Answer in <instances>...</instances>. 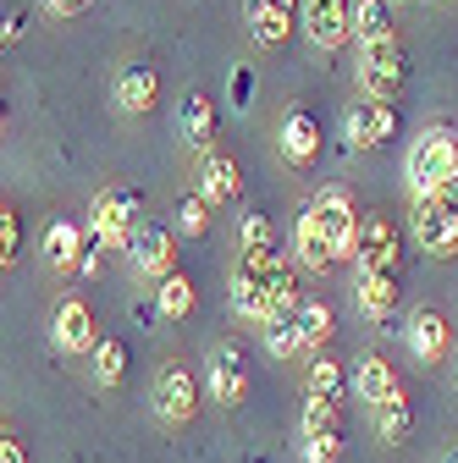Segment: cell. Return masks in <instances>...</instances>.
Segmentation results:
<instances>
[{
  "label": "cell",
  "instance_id": "obj_18",
  "mask_svg": "<svg viewBox=\"0 0 458 463\" xmlns=\"http://www.w3.org/2000/svg\"><path fill=\"white\" fill-rule=\"evenodd\" d=\"M155 99H160V72H155L149 61H128V67L117 72V105H122L128 116H149Z\"/></svg>",
  "mask_w": 458,
  "mask_h": 463
},
{
  "label": "cell",
  "instance_id": "obj_15",
  "mask_svg": "<svg viewBox=\"0 0 458 463\" xmlns=\"http://www.w3.org/2000/svg\"><path fill=\"white\" fill-rule=\"evenodd\" d=\"M354 260H359V270H386V265H397V226H392L386 215H359Z\"/></svg>",
  "mask_w": 458,
  "mask_h": 463
},
{
  "label": "cell",
  "instance_id": "obj_42",
  "mask_svg": "<svg viewBox=\"0 0 458 463\" xmlns=\"http://www.w3.org/2000/svg\"><path fill=\"white\" fill-rule=\"evenodd\" d=\"M447 463H458V452H453V458H447Z\"/></svg>",
  "mask_w": 458,
  "mask_h": 463
},
{
  "label": "cell",
  "instance_id": "obj_21",
  "mask_svg": "<svg viewBox=\"0 0 458 463\" xmlns=\"http://www.w3.org/2000/svg\"><path fill=\"white\" fill-rule=\"evenodd\" d=\"M281 155H288L293 165H310L320 155V128H315V116L304 105H293L288 116H281Z\"/></svg>",
  "mask_w": 458,
  "mask_h": 463
},
{
  "label": "cell",
  "instance_id": "obj_29",
  "mask_svg": "<svg viewBox=\"0 0 458 463\" xmlns=\"http://www.w3.org/2000/svg\"><path fill=\"white\" fill-rule=\"evenodd\" d=\"M89 359H94V381L100 386H122V375H128V347L117 336H100L89 347Z\"/></svg>",
  "mask_w": 458,
  "mask_h": 463
},
{
  "label": "cell",
  "instance_id": "obj_13",
  "mask_svg": "<svg viewBox=\"0 0 458 463\" xmlns=\"http://www.w3.org/2000/svg\"><path fill=\"white\" fill-rule=\"evenodd\" d=\"M128 260H133V270H144V276H171V265H177V243H171V232L166 226H155V221H138L133 226V238H128V249H122Z\"/></svg>",
  "mask_w": 458,
  "mask_h": 463
},
{
  "label": "cell",
  "instance_id": "obj_33",
  "mask_svg": "<svg viewBox=\"0 0 458 463\" xmlns=\"http://www.w3.org/2000/svg\"><path fill=\"white\" fill-rule=\"evenodd\" d=\"M299 463H342V430H331V436H310L304 452H299Z\"/></svg>",
  "mask_w": 458,
  "mask_h": 463
},
{
  "label": "cell",
  "instance_id": "obj_12",
  "mask_svg": "<svg viewBox=\"0 0 458 463\" xmlns=\"http://www.w3.org/2000/svg\"><path fill=\"white\" fill-rule=\"evenodd\" d=\"M397 128V105H381V99H354L348 110H342V138H348V149H376L386 144Z\"/></svg>",
  "mask_w": 458,
  "mask_h": 463
},
{
  "label": "cell",
  "instance_id": "obj_41",
  "mask_svg": "<svg viewBox=\"0 0 458 463\" xmlns=\"http://www.w3.org/2000/svg\"><path fill=\"white\" fill-rule=\"evenodd\" d=\"M0 55H6V33H0Z\"/></svg>",
  "mask_w": 458,
  "mask_h": 463
},
{
  "label": "cell",
  "instance_id": "obj_39",
  "mask_svg": "<svg viewBox=\"0 0 458 463\" xmlns=\"http://www.w3.org/2000/svg\"><path fill=\"white\" fill-rule=\"evenodd\" d=\"M44 6L55 12V17H78V12H89L94 0H44Z\"/></svg>",
  "mask_w": 458,
  "mask_h": 463
},
{
  "label": "cell",
  "instance_id": "obj_20",
  "mask_svg": "<svg viewBox=\"0 0 458 463\" xmlns=\"http://www.w3.org/2000/svg\"><path fill=\"white\" fill-rule=\"evenodd\" d=\"M39 254H44L50 270H78V260H83V226L78 221H50L44 238H39Z\"/></svg>",
  "mask_w": 458,
  "mask_h": 463
},
{
  "label": "cell",
  "instance_id": "obj_16",
  "mask_svg": "<svg viewBox=\"0 0 458 463\" xmlns=\"http://www.w3.org/2000/svg\"><path fill=\"white\" fill-rule=\"evenodd\" d=\"M293 265H299V270H315V276L337 265V249L326 243V232H320V221H315L310 204H304L299 221H293Z\"/></svg>",
  "mask_w": 458,
  "mask_h": 463
},
{
  "label": "cell",
  "instance_id": "obj_37",
  "mask_svg": "<svg viewBox=\"0 0 458 463\" xmlns=\"http://www.w3.org/2000/svg\"><path fill=\"white\" fill-rule=\"evenodd\" d=\"M249 99H254V72H249V67H233V105L243 110Z\"/></svg>",
  "mask_w": 458,
  "mask_h": 463
},
{
  "label": "cell",
  "instance_id": "obj_23",
  "mask_svg": "<svg viewBox=\"0 0 458 463\" xmlns=\"http://www.w3.org/2000/svg\"><path fill=\"white\" fill-rule=\"evenodd\" d=\"M348 23H354V39H359V44L397 39V6H392V0H354V6H348Z\"/></svg>",
  "mask_w": 458,
  "mask_h": 463
},
{
  "label": "cell",
  "instance_id": "obj_19",
  "mask_svg": "<svg viewBox=\"0 0 458 463\" xmlns=\"http://www.w3.org/2000/svg\"><path fill=\"white\" fill-rule=\"evenodd\" d=\"M238 194H243L238 160H233V155H221V149H210V155L199 160V199H205V204H233Z\"/></svg>",
  "mask_w": 458,
  "mask_h": 463
},
{
  "label": "cell",
  "instance_id": "obj_28",
  "mask_svg": "<svg viewBox=\"0 0 458 463\" xmlns=\"http://www.w3.org/2000/svg\"><path fill=\"white\" fill-rule=\"evenodd\" d=\"M409 425H415V414H409V392H397V397H386L381 409H376V436H381L386 447H397V441H409Z\"/></svg>",
  "mask_w": 458,
  "mask_h": 463
},
{
  "label": "cell",
  "instance_id": "obj_35",
  "mask_svg": "<svg viewBox=\"0 0 458 463\" xmlns=\"http://www.w3.org/2000/svg\"><path fill=\"white\" fill-rule=\"evenodd\" d=\"M17 249H23V226H17V215L6 204H0V265H12Z\"/></svg>",
  "mask_w": 458,
  "mask_h": 463
},
{
  "label": "cell",
  "instance_id": "obj_36",
  "mask_svg": "<svg viewBox=\"0 0 458 463\" xmlns=\"http://www.w3.org/2000/svg\"><path fill=\"white\" fill-rule=\"evenodd\" d=\"M105 254H110V249H105V243L94 238V232L83 226V260H78V270H89V276H94V270L105 265Z\"/></svg>",
  "mask_w": 458,
  "mask_h": 463
},
{
  "label": "cell",
  "instance_id": "obj_17",
  "mask_svg": "<svg viewBox=\"0 0 458 463\" xmlns=\"http://www.w3.org/2000/svg\"><path fill=\"white\" fill-rule=\"evenodd\" d=\"M409 347L420 364H436L442 354H453V326L442 309H415L409 315Z\"/></svg>",
  "mask_w": 458,
  "mask_h": 463
},
{
  "label": "cell",
  "instance_id": "obj_31",
  "mask_svg": "<svg viewBox=\"0 0 458 463\" xmlns=\"http://www.w3.org/2000/svg\"><path fill=\"white\" fill-rule=\"evenodd\" d=\"M299 430H304V441H310V436H331V430H342V402H337V397H304Z\"/></svg>",
  "mask_w": 458,
  "mask_h": 463
},
{
  "label": "cell",
  "instance_id": "obj_7",
  "mask_svg": "<svg viewBox=\"0 0 458 463\" xmlns=\"http://www.w3.org/2000/svg\"><path fill=\"white\" fill-rule=\"evenodd\" d=\"M149 409H155V420L160 425H188L194 420V409H199V386H194V375L183 370V364H160V375H155V392H149Z\"/></svg>",
  "mask_w": 458,
  "mask_h": 463
},
{
  "label": "cell",
  "instance_id": "obj_43",
  "mask_svg": "<svg viewBox=\"0 0 458 463\" xmlns=\"http://www.w3.org/2000/svg\"><path fill=\"white\" fill-rule=\"evenodd\" d=\"M0 276H6V265H0Z\"/></svg>",
  "mask_w": 458,
  "mask_h": 463
},
{
  "label": "cell",
  "instance_id": "obj_27",
  "mask_svg": "<svg viewBox=\"0 0 458 463\" xmlns=\"http://www.w3.org/2000/svg\"><path fill=\"white\" fill-rule=\"evenodd\" d=\"M293 309L299 304H281V309H271L260 326H265V347H271V354L276 359H293L299 354V320H293Z\"/></svg>",
  "mask_w": 458,
  "mask_h": 463
},
{
  "label": "cell",
  "instance_id": "obj_5",
  "mask_svg": "<svg viewBox=\"0 0 458 463\" xmlns=\"http://www.w3.org/2000/svg\"><path fill=\"white\" fill-rule=\"evenodd\" d=\"M249 386H254V354L243 342H215L210 347V370H205V392L221 402V409H238V402L249 397Z\"/></svg>",
  "mask_w": 458,
  "mask_h": 463
},
{
  "label": "cell",
  "instance_id": "obj_3",
  "mask_svg": "<svg viewBox=\"0 0 458 463\" xmlns=\"http://www.w3.org/2000/svg\"><path fill=\"white\" fill-rule=\"evenodd\" d=\"M359 83H365V99H381V105L404 99V89H409V50H404V39L359 44Z\"/></svg>",
  "mask_w": 458,
  "mask_h": 463
},
{
  "label": "cell",
  "instance_id": "obj_9",
  "mask_svg": "<svg viewBox=\"0 0 458 463\" xmlns=\"http://www.w3.org/2000/svg\"><path fill=\"white\" fill-rule=\"evenodd\" d=\"M397 293H404V270L386 265V270H359L354 276V304L370 326H392L397 315Z\"/></svg>",
  "mask_w": 458,
  "mask_h": 463
},
{
  "label": "cell",
  "instance_id": "obj_38",
  "mask_svg": "<svg viewBox=\"0 0 458 463\" xmlns=\"http://www.w3.org/2000/svg\"><path fill=\"white\" fill-rule=\"evenodd\" d=\"M0 463H28V447L12 430H0Z\"/></svg>",
  "mask_w": 458,
  "mask_h": 463
},
{
  "label": "cell",
  "instance_id": "obj_24",
  "mask_svg": "<svg viewBox=\"0 0 458 463\" xmlns=\"http://www.w3.org/2000/svg\"><path fill=\"white\" fill-rule=\"evenodd\" d=\"M177 128H183V144H194V149L210 155V133H215V105H210V94H183Z\"/></svg>",
  "mask_w": 458,
  "mask_h": 463
},
{
  "label": "cell",
  "instance_id": "obj_8",
  "mask_svg": "<svg viewBox=\"0 0 458 463\" xmlns=\"http://www.w3.org/2000/svg\"><path fill=\"white\" fill-rule=\"evenodd\" d=\"M310 210H315V221H320V232H326V243L337 249V260H342V254H354V232H359L354 194L342 188V183H331V188H320V194L310 199Z\"/></svg>",
  "mask_w": 458,
  "mask_h": 463
},
{
  "label": "cell",
  "instance_id": "obj_30",
  "mask_svg": "<svg viewBox=\"0 0 458 463\" xmlns=\"http://www.w3.org/2000/svg\"><path fill=\"white\" fill-rule=\"evenodd\" d=\"M155 304H160V315H166V320H188V315H194V281H188L183 270L160 276V293H155Z\"/></svg>",
  "mask_w": 458,
  "mask_h": 463
},
{
  "label": "cell",
  "instance_id": "obj_25",
  "mask_svg": "<svg viewBox=\"0 0 458 463\" xmlns=\"http://www.w3.org/2000/svg\"><path fill=\"white\" fill-rule=\"evenodd\" d=\"M293 320H299V354H304V347H326V342H331V331H337L331 304H320V298H299Z\"/></svg>",
  "mask_w": 458,
  "mask_h": 463
},
{
  "label": "cell",
  "instance_id": "obj_10",
  "mask_svg": "<svg viewBox=\"0 0 458 463\" xmlns=\"http://www.w3.org/2000/svg\"><path fill=\"white\" fill-rule=\"evenodd\" d=\"M299 23V0H243V28L260 50H281L293 39Z\"/></svg>",
  "mask_w": 458,
  "mask_h": 463
},
{
  "label": "cell",
  "instance_id": "obj_32",
  "mask_svg": "<svg viewBox=\"0 0 458 463\" xmlns=\"http://www.w3.org/2000/svg\"><path fill=\"white\" fill-rule=\"evenodd\" d=\"M271 243H276L271 221H265L260 210H249V215L238 221V249H243V254H271Z\"/></svg>",
  "mask_w": 458,
  "mask_h": 463
},
{
  "label": "cell",
  "instance_id": "obj_14",
  "mask_svg": "<svg viewBox=\"0 0 458 463\" xmlns=\"http://www.w3.org/2000/svg\"><path fill=\"white\" fill-rule=\"evenodd\" d=\"M50 342H55V354H89L100 342L94 336V309L83 298H62V309L50 320Z\"/></svg>",
  "mask_w": 458,
  "mask_h": 463
},
{
  "label": "cell",
  "instance_id": "obj_40",
  "mask_svg": "<svg viewBox=\"0 0 458 463\" xmlns=\"http://www.w3.org/2000/svg\"><path fill=\"white\" fill-rule=\"evenodd\" d=\"M0 138H6V105H0Z\"/></svg>",
  "mask_w": 458,
  "mask_h": 463
},
{
  "label": "cell",
  "instance_id": "obj_22",
  "mask_svg": "<svg viewBox=\"0 0 458 463\" xmlns=\"http://www.w3.org/2000/svg\"><path fill=\"white\" fill-rule=\"evenodd\" d=\"M404 386H397V370L381 359V354H370V359H359L354 364V397L359 402H370V409H381L386 397H397Z\"/></svg>",
  "mask_w": 458,
  "mask_h": 463
},
{
  "label": "cell",
  "instance_id": "obj_6",
  "mask_svg": "<svg viewBox=\"0 0 458 463\" xmlns=\"http://www.w3.org/2000/svg\"><path fill=\"white\" fill-rule=\"evenodd\" d=\"M133 226H138V194H128V188H100V194H94L89 232H94L105 249H128Z\"/></svg>",
  "mask_w": 458,
  "mask_h": 463
},
{
  "label": "cell",
  "instance_id": "obj_2",
  "mask_svg": "<svg viewBox=\"0 0 458 463\" xmlns=\"http://www.w3.org/2000/svg\"><path fill=\"white\" fill-rule=\"evenodd\" d=\"M404 171H409V194H415V199H425V194L458 183V138H453L447 128L420 133L415 149H409V165H404Z\"/></svg>",
  "mask_w": 458,
  "mask_h": 463
},
{
  "label": "cell",
  "instance_id": "obj_1",
  "mask_svg": "<svg viewBox=\"0 0 458 463\" xmlns=\"http://www.w3.org/2000/svg\"><path fill=\"white\" fill-rule=\"evenodd\" d=\"M299 265L281 260L276 249L271 254H238V270H233V309L243 320H265L271 309L281 304H299Z\"/></svg>",
  "mask_w": 458,
  "mask_h": 463
},
{
  "label": "cell",
  "instance_id": "obj_34",
  "mask_svg": "<svg viewBox=\"0 0 458 463\" xmlns=\"http://www.w3.org/2000/svg\"><path fill=\"white\" fill-rule=\"evenodd\" d=\"M177 226H183V232H188V238H199V232H205V226H210V204H205V199H199V194H188V199H183V204H177Z\"/></svg>",
  "mask_w": 458,
  "mask_h": 463
},
{
  "label": "cell",
  "instance_id": "obj_4",
  "mask_svg": "<svg viewBox=\"0 0 458 463\" xmlns=\"http://www.w3.org/2000/svg\"><path fill=\"white\" fill-rule=\"evenodd\" d=\"M415 243L436 260H458V183L415 199Z\"/></svg>",
  "mask_w": 458,
  "mask_h": 463
},
{
  "label": "cell",
  "instance_id": "obj_11",
  "mask_svg": "<svg viewBox=\"0 0 458 463\" xmlns=\"http://www.w3.org/2000/svg\"><path fill=\"white\" fill-rule=\"evenodd\" d=\"M299 23H304V33H310V44L315 50H342L354 39V23H348V0H304L299 6Z\"/></svg>",
  "mask_w": 458,
  "mask_h": 463
},
{
  "label": "cell",
  "instance_id": "obj_26",
  "mask_svg": "<svg viewBox=\"0 0 458 463\" xmlns=\"http://www.w3.org/2000/svg\"><path fill=\"white\" fill-rule=\"evenodd\" d=\"M342 392H348V370H342L331 354H315L310 375H304V397H337L342 402Z\"/></svg>",
  "mask_w": 458,
  "mask_h": 463
}]
</instances>
